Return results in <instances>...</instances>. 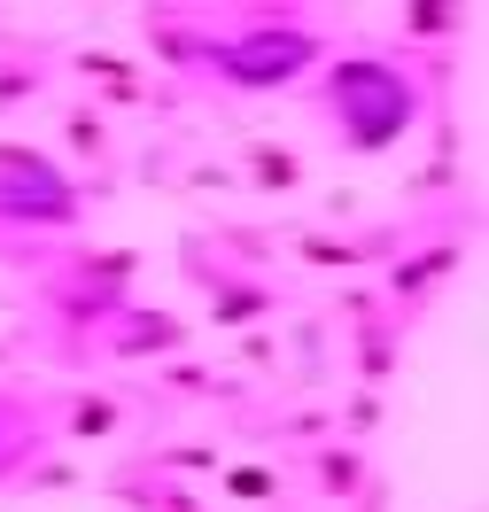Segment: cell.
Returning a JSON list of instances; mask_svg holds the SVG:
<instances>
[{"mask_svg": "<svg viewBox=\"0 0 489 512\" xmlns=\"http://www.w3.org/2000/svg\"><path fill=\"white\" fill-rule=\"evenodd\" d=\"M264 489H272V474H257V466H249V474H233V497H264Z\"/></svg>", "mask_w": 489, "mask_h": 512, "instance_id": "obj_4", "label": "cell"}, {"mask_svg": "<svg viewBox=\"0 0 489 512\" xmlns=\"http://www.w3.org/2000/svg\"><path fill=\"white\" fill-rule=\"evenodd\" d=\"M257 179L264 187H295V156L288 148H257Z\"/></svg>", "mask_w": 489, "mask_h": 512, "instance_id": "obj_3", "label": "cell"}, {"mask_svg": "<svg viewBox=\"0 0 489 512\" xmlns=\"http://www.w3.org/2000/svg\"><path fill=\"white\" fill-rule=\"evenodd\" d=\"M326 117L342 132V148H389L396 132L420 117V94H412V78L389 63V55H342V63L326 70Z\"/></svg>", "mask_w": 489, "mask_h": 512, "instance_id": "obj_1", "label": "cell"}, {"mask_svg": "<svg viewBox=\"0 0 489 512\" xmlns=\"http://www.w3.org/2000/svg\"><path fill=\"white\" fill-rule=\"evenodd\" d=\"M202 55L226 70L233 86H288L295 70L319 55V39L303 32V24H288V16H280V24H257L249 39H210Z\"/></svg>", "mask_w": 489, "mask_h": 512, "instance_id": "obj_2", "label": "cell"}]
</instances>
